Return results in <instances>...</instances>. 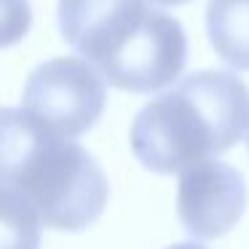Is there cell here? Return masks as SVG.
Listing matches in <instances>:
<instances>
[{"label": "cell", "mask_w": 249, "mask_h": 249, "mask_svg": "<svg viewBox=\"0 0 249 249\" xmlns=\"http://www.w3.org/2000/svg\"><path fill=\"white\" fill-rule=\"evenodd\" d=\"M206 35L233 70H249V0H209Z\"/></svg>", "instance_id": "obj_6"}, {"label": "cell", "mask_w": 249, "mask_h": 249, "mask_svg": "<svg viewBox=\"0 0 249 249\" xmlns=\"http://www.w3.org/2000/svg\"><path fill=\"white\" fill-rule=\"evenodd\" d=\"M0 185L22 193L43 225L67 233L99 220L110 196L91 153L24 107H0Z\"/></svg>", "instance_id": "obj_2"}, {"label": "cell", "mask_w": 249, "mask_h": 249, "mask_svg": "<svg viewBox=\"0 0 249 249\" xmlns=\"http://www.w3.org/2000/svg\"><path fill=\"white\" fill-rule=\"evenodd\" d=\"M247 209V182L236 166L217 158L190 163L179 172L177 212L182 228L196 238L225 236Z\"/></svg>", "instance_id": "obj_5"}, {"label": "cell", "mask_w": 249, "mask_h": 249, "mask_svg": "<svg viewBox=\"0 0 249 249\" xmlns=\"http://www.w3.org/2000/svg\"><path fill=\"white\" fill-rule=\"evenodd\" d=\"M107 91L99 70L72 56H56L33 70L22 91V107L65 137H81L102 118Z\"/></svg>", "instance_id": "obj_4"}, {"label": "cell", "mask_w": 249, "mask_h": 249, "mask_svg": "<svg viewBox=\"0 0 249 249\" xmlns=\"http://www.w3.org/2000/svg\"><path fill=\"white\" fill-rule=\"evenodd\" d=\"M33 24V8L27 0H0V49L17 46Z\"/></svg>", "instance_id": "obj_8"}, {"label": "cell", "mask_w": 249, "mask_h": 249, "mask_svg": "<svg viewBox=\"0 0 249 249\" xmlns=\"http://www.w3.org/2000/svg\"><path fill=\"white\" fill-rule=\"evenodd\" d=\"M166 249H206V247L193 244V241H182V244H174V247H166Z\"/></svg>", "instance_id": "obj_9"}, {"label": "cell", "mask_w": 249, "mask_h": 249, "mask_svg": "<svg viewBox=\"0 0 249 249\" xmlns=\"http://www.w3.org/2000/svg\"><path fill=\"white\" fill-rule=\"evenodd\" d=\"M59 30L121 91H161L188 62L182 24L147 0H59Z\"/></svg>", "instance_id": "obj_1"}, {"label": "cell", "mask_w": 249, "mask_h": 249, "mask_svg": "<svg viewBox=\"0 0 249 249\" xmlns=\"http://www.w3.org/2000/svg\"><path fill=\"white\" fill-rule=\"evenodd\" d=\"M156 6H182V3H190V0H150Z\"/></svg>", "instance_id": "obj_10"}, {"label": "cell", "mask_w": 249, "mask_h": 249, "mask_svg": "<svg viewBox=\"0 0 249 249\" xmlns=\"http://www.w3.org/2000/svg\"><path fill=\"white\" fill-rule=\"evenodd\" d=\"M249 126V91L228 70H201L137 113L131 150L156 174H179L190 163L233 147Z\"/></svg>", "instance_id": "obj_3"}, {"label": "cell", "mask_w": 249, "mask_h": 249, "mask_svg": "<svg viewBox=\"0 0 249 249\" xmlns=\"http://www.w3.org/2000/svg\"><path fill=\"white\" fill-rule=\"evenodd\" d=\"M40 214L22 193L0 185V249H40Z\"/></svg>", "instance_id": "obj_7"}, {"label": "cell", "mask_w": 249, "mask_h": 249, "mask_svg": "<svg viewBox=\"0 0 249 249\" xmlns=\"http://www.w3.org/2000/svg\"><path fill=\"white\" fill-rule=\"evenodd\" d=\"M247 129H249V126H247ZM247 147H249V134H247Z\"/></svg>", "instance_id": "obj_11"}]
</instances>
